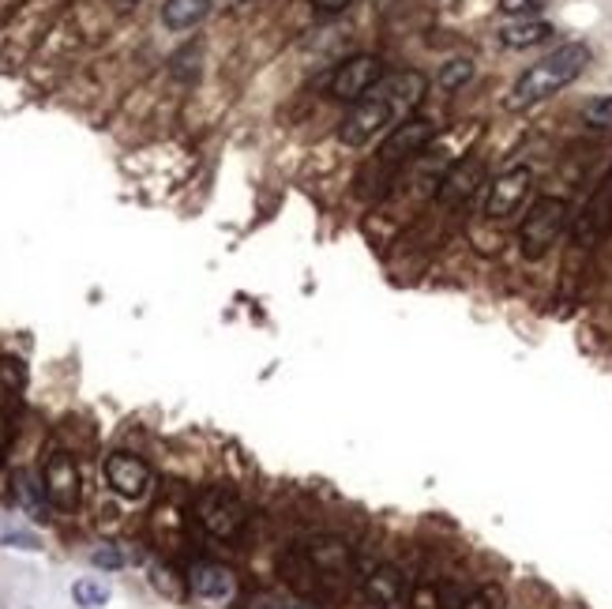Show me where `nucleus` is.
<instances>
[{"mask_svg":"<svg viewBox=\"0 0 612 609\" xmlns=\"http://www.w3.org/2000/svg\"><path fill=\"white\" fill-rule=\"evenodd\" d=\"M38 478H42V485H46V497H49V504H53V508H61V512H76L79 493H83V482H79V467H76V459H72V455L64 452V448L46 452Z\"/></svg>","mask_w":612,"mask_h":609,"instance_id":"7","label":"nucleus"},{"mask_svg":"<svg viewBox=\"0 0 612 609\" xmlns=\"http://www.w3.org/2000/svg\"><path fill=\"white\" fill-rule=\"evenodd\" d=\"M429 91V79L421 72H391L383 76L372 91L353 102L350 113L342 117L338 125V140L346 147H365L368 140H376L380 132H391L398 121L414 117V110L421 106V98Z\"/></svg>","mask_w":612,"mask_h":609,"instance_id":"1","label":"nucleus"},{"mask_svg":"<svg viewBox=\"0 0 612 609\" xmlns=\"http://www.w3.org/2000/svg\"><path fill=\"white\" fill-rule=\"evenodd\" d=\"M267 609H316V606L305 602V598H286V602H271Z\"/></svg>","mask_w":612,"mask_h":609,"instance_id":"27","label":"nucleus"},{"mask_svg":"<svg viewBox=\"0 0 612 609\" xmlns=\"http://www.w3.org/2000/svg\"><path fill=\"white\" fill-rule=\"evenodd\" d=\"M192 516L218 542H237L248 527L245 500L237 497L230 485H207L192 504Z\"/></svg>","mask_w":612,"mask_h":609,"instance_id":"4","label":"nucleus"},{"mask_svg":"<svg viewBox=\"0 0 612 609\" xmlns=\"http://www.w3.org/2000/svg\"><path fill=\"white\" fill-rule=\"evenodd\" d=\"M282 576H286V583H290L297 594H305V598H312V594H320V568L312 564V557H308V549H290V553H282Z\"/></svg>","mask_w":612,"mask_h":609,"instance_id":"15","label":"nucleus"},{"mask_svg":"<svg viewBox=\"0 0 612 609\" xmlns=\"http://www.w3.org/2000/svg\"><path fill=\"white\" fill-rule=\"evenodd\" d=\"M350 4H357V0H312V12H316V16H338V12H346Z\"/></svg>","mask_w":612,"mask_h":609,"instance_id":"26","label":"nucleus"},{"mask_svg":"<svg viewBox=\"0 0 612 609\" xmlns=\"http://www.w3.org/2000/svg\"><path fill=\"white\" fill-rule=\"evenodd\" d=\"M16 500L31 512L34 519H46V508H49V497H46V485L42 478H34L27 470H19L16 474Z\"/></svg>","mask_w":612,"mask_h":609,"instance_id":"19","label":"nucleus"},{"mask_svg":"<svg viewBox=\"0 0 612 609\" xmlns=\"http://www.w3.org/2000/svg\"><path fill=\"white\" fill-rule=\"evenodd\" d=\"M16 440V410H12V391L0 384V459L8 455Z\"/></svg>","mask_w":612,"mask_h":609,"instance_id":"22","label":"nucleus"},{"mask_svg":"<svg viewBox=\"0 0 612 609\" xmlns=\"http://www.w3.org/2000/svg\"><path fill=\"white\" fill-rule=\"evenodd\" d=\"M545 38H552V23H545V19H515V23H507L504 31H500V42L511 49L541 46Z\"/></svg>","mask_w":612,"mask_h":609,"instance_id":"17","label":"nucleus"},{"mask_svg":"<svg viewBox=\"0 0 612 609\" xmlns=\"http://www.w3.org/2000/svg\"><path fill=\"white\" fill-rule=\"evenodd\" d=\"M357 579H361V591H365L368 602H376V606H383V609L402 606V598H406V576H402L398 564L372 561L357 572Z\"/></svg>","mask_w":612,"mask_h":609,"instance_id":"13","label":"nucleus"},{"mask_svg":"<svg viewBox=\"0 0 612 609\" xmlns=\"http://www.w3.org/2000/svg\"><path fill=\"white\" fill-rule=\"evenodd\" d=\"M387 76V68H383L380 57H372V53H357V57H346V61L338 64L331 79H327V91L331 98H342V102H361L380 79Z\"/></svg>","mask_w":612,"mask_h":609,"instance_id":"6","label":"nucleus"},{"mask_svg":"<svg viewBox=\"0 0 612 609\" xmlns=\"http://www.w3.org/2000/svg\"><path fill=\"white\" fill-rule=\"evenodd\" d=\"M474 79V61L470 57H455L440 68V91H459Z\"/></svg>","mask_w":612,"mask_h":609,"instance_id":"21","label":"nucleus"},{"mask_svg":"<svg viewBox=\"0 0 612 609\" xmlns=\"http://www.w3.org/2000/svg\"><path fill=\"white\" fill-rule=\"evenodd\" d=\"M530 185H534V170H530V166H511V170H504L489 185L485 215H489V219H507V215H515L522 207V200L530 196Z\"/></svg>","mask_w":612,"mask_h":609,"instance_id":"11","label":"nucleus"},{"mask_svg":"<svg viewBox=\"0 0 612 609\" xmlns=\"http://www.w3.org/2000/svg\"><path fill=\"white\" fill-rule=\"evenodd\" d=\"M72 598L83 609H102L109 602V587L102 579H79V583H72Z\"/></svg>","mask_w":612,"mask_h":609,"instance_id":"20","label":"nucleus"},{"mask_svg":"<svg viewBox=\"0 0 612 609\" xmlns=\"http://www.w3.org/2000/svg\"><path fill=\"white\" fill-rule=\"evenodd\" d=\"M91 564L94 568H102V572H117L128 564V557L121 553V546H113V542H102V546L91 553Z\"/></svg>","mask_w":612,"mask_h":609,"instance_id":"23","label":"nucleus"},{"mask_svg":"<svg viewBox=\"0 0 612 609\" xmlns=\"http://www.w3.org/2000/svg\"><path fill=\"white\" fill-rule=\"evenodd\" d=\"M582 117H586V125L590 128H612V94L594 98V102L582 110Z\"/></svg>","mask_w":612,"mask_h":609,"instance_id":"24","label":"nucleus"},{"mask_svg":"<svg viewBox=\"0 0 612 609\" xmlns=\"http://www.w3.org/2000/svg\"><path fill=\"white\" fill-rule=\"evenodd\" d=\"M184 579H188V591L203 598V602L230 606L233 598H237V572L222 561H196Z\"/></svg>","mask_w":612,"mask_h":609,"instance_id":"10","label":"nucleus"},{"mask_svg":"<svg viewBox=\"0 0 612 609\" xmlns=\"http://www.w3.org/2000/svg\"><path fill=\"white\" fill-rule=\"evenodd\" d=\"M567 226H571V203L560 196H541L530 203V211L519 226V252L526 260L549 256L552 245L567 234Z\"/></svg>","mask_w":612,"mask_h":609,"instance_id":"3","label":"nucleus"},{"mask_svg":"<svg viewBox=\"0 0 612 609\" xmlns=\"http://www.w3.org/2000/svg\"><path fill=\"white\" fill-rule=\"evenodd\" d=\"M481 177H485L481 155H462L459 162H451V166L440 173V181H436V200L444 203V207H459V203H466L477 192Z\"/></svg>","mask_w":612,"mask_h":609,"instance_id":"12","label":"nucleus"},{"mask_svg":"<svg viewBox=\"0 0 612 609\" xmlns=\"http://www.w3.org/2000/svg\"><path fill=\"white\" fill-rule=\"evenodd\" d=\"M586 64H590V46H582V42H567V46L552 49L549 57H541L537 64H530V68L515 79V87L507 94V110H530L537 102L560 94L564 87H571V83L586 72Z\"/></svg>","mask_w":612,"mask_h":609,"instance_id":"2","label":"nucleus"},{"mask_svg":"<svg viewBox=\"0 0 612 609\" xmlns=\"http://www.w3.org/2000/svg\"><path fill=\"white\" fill-rule=\"evenodd\" d=\"M612 234V166L601 177V185L590 192V200L582 203V211L571 219V241L579 249H597Z\"/></svg>","mask_w":612,"mask_h":609,"instance_id":"5","label":"nucleus"},{"mask_svg":"<svg viewBox=\"0 0 612 609\" xmlns=\"http://www.w3.org/2000/svg\"><path fill=\"white\" fill-rule=\"evenodd\" d=\"M545 8V0H500V12L511 19H534Z\"/></svg>","mask_w":612,"mask_h":609,"instance_id":"25","label":"nucleus"},{"mask_svg":"<svg viewBox=\"0 0 612 609\" xmlns=\"http://www.w3.org/2000/svg\"><path fill=\"white\" fill-rule=\"evenodd\" d=\"M188 523H192V512L177 504V500H162L158 508H154V534L166 542V546H177L188 531Z\"/></svg>","mask_w":612,"mask_h":609,"instance_id":"16","label":"nucleus"},{"mask_svg":"<svg viewBox=\"0 0 612 609\" xmlns=\"http://www.w3.org/2000/svg\"><path fill=\"white\" fill-rule=\"evenodd\" d=\"M436 132H440V125H436L432 117H406V121H398V125L387 132V140H383V147H380V158L387 166H395L402 158L421 155V151L436 140Z\"/></svg>","mask_w":612,"mask_h":609,"instance_id":"9","label":"nucleus"},{"mask_svg":"<svg viewBox=\"0 0 612 609\" xmlns=\"http://www.w3.org/2000/svg\"><path fill=\"white\" fill-rule=\"evenodd\" d=\"M106 485L124 500H143L154 485V470L147 459L132 452H109L106 455Z\"/></svg>","mask_w":612,"mask_h":609,"instance_id":"8","label":"nucleus"},{"mask_svg":"<svg viewBox=\"0 0 612 609\" xmlns=\"http://www.w3.org/2000/svg\"><path fill=\"white\" fill-rule=\"evenodd\" d=\"M207 12H211V0H166L162 23H166L169 31H188V27H196Z\"/></svg>","mask_w":612,"mask_h":609,"instance_id":"18","label":"nucleus"},{"mask_svg":"<svg viewBox=\"0 0 612 609\" xmlns=\"http://www.w3.org/2000/svg\"><path fill=\"white\" fill-rule=\"evenodd\" d=\"M308 557L320 568V576H350L357 568V553L342 534H320L308 542Z\"/></svg>","mask_w":612,"mask_h":609,"instance_id":"14","label":"nucleus"}]
</instances>
